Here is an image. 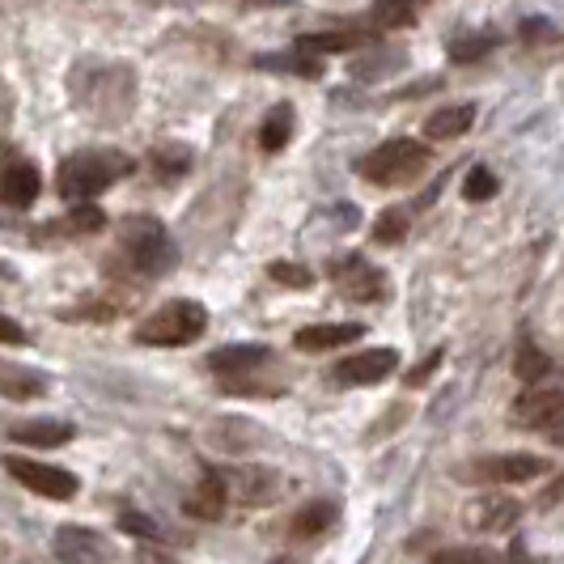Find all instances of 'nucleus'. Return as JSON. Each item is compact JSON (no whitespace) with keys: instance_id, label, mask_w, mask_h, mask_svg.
<instances>
[{"instance_id":"obj_1","label":"nucleus","mask_w":564,"mask_h":564,"mask_svg":"<svg viewBox=\"0 0 564 564\" xmlns=\"http://www.w3.org/2000/svg\"><path fill=\"white\" fill-rule=\"evenodd\" d=\"M137 170V162L119 149H82L73 158H64L56 170V187L64 199H77V204H89L94 196H102L111 183L128 178Z\"/></svg>"},{"instance_id":"obj_2","label":"nucleus","mask_w":564,"mask_h":564,"mask_svg":"<svg viewBox=\"0 0 564 564\" xmlns=\"http://www.w3.org/2000/svg\"><path fill=\"white\" fill-rule=\"evenodd\" d=\"M115 251H119V263L137 276H162L174 263V242L166 226L149 213H132L115 226Z\"/></svg>"},{"instance_id":"obj_3","label":"nucleus","mask_w":564,"mask_h":564,"mask_svg":"<svg viewBox=\"0 0 564 564\" xmlns=\"http://www.w3.org/2000/svg\"><path fill=\"white\" fill-rule=\"evenodd\" d=\"M208 327V311L192 302V297H174L166 306L144 318L137 327V344H149V348H183V344H196Z\"/></svg>"},{"instance_id":"obj_4","label":"nucleus","mask_w":564,"mask_h":564,"mask_svg":"<svg viewBox=\"0 0 564 564\" xmlns=\"http://www.w3.org/2000/svg\"><path fill=\"white\" fill-rule=\"evenodd\" d=\"M424 166H429V149L421 141L399 137V141H382L378 149H369L357 162V174L373 187H403V183L421 178Z\"/></svg>"},{"instance_id":"obj_5","label":"nucleus","mask_w":564,"mask_h":564,"mask_svg":"<svg viewBox=\"0 0 564 564\" xmlns=\"http://www.w3.org/2000/svg\"><path fill=\"white\" fill-rule=\"evenodd\" d=\"M547 471V463L539 458V454H484V458H476V463H467V467H458L454 476L467 484H527L535 480V476H543Z\"/></svg>"},{"instance_id":"obj_6","label":"nucleus","mask_w":564,"mask_h":564,"mask_svg":"<svg viewBox=\"0 0 564 564\" xmlns=\"http://www.w3.org/2000/svg\"><path fill=\"white\" fill-rule=\"evenodd\" d=\"M4 471L13 476L18 484H26L30 492H39V497H47V501H68V497H77V476L73 471H64L56 463H34V458H4Z\"/></svg>"},{"instance_id":"obj_7","label":"nucleus","mask_w":564,"mask_h":564,"mask_svg":"<svg viewBox=\"0 0 564 564\" xmlns=\"http://www.w3.org/2000/svg\"><path fill=\"white\" fill-rule=\"evenodd\" d=\"M513 424L552 433L556 424H564V391L561 387H527L513 403Z\"/></svg>"},{"instance_id":"obj_8","label":"nucleus","mask_w":564,"mask_h":564,"mask_svg":"<svg viewBox=\"0 0 564 564\" xmlns=\"http://www.w3.org/2000/svg\"><path fill=\"white\" fill-rule=\"evenodd\" d=\"M395 369H399L395 348H366V352L344 357V361L332 369V378H336L339 387H373V382L391 378Z\"/></svg>"},{"instance_id":"obj_9","label":"nucleus","mask_w":564,"mask_h":564,"mask_svg":"<svg viewBox=\"0 0 564 564\" xmlns=\"http://www.w3.org/2000/svg\"><path fill=\"white\" fill-rule=\"evenodd\" d=\"M332 276L336 284L344 289V297H352V302H378L382 293H387V276L366 263L361 254H348V259H339L336 268H332Z\"/></svg>"},{"instance_id":"obj_10","label":"nucleus","mask_w":564,"mask_h":564,"mask_svg":"<svg viewBox=\"0 0 564 564\" xmlns=\"http://www.w3.org/2000/svg\"><path fill=\"white\" fill-rule=\"evenodd\" d=\"M43 192V174L34 162H22V158H13V162H4L0 166V204H9V208H30L34 199Z\"/></svg>"},{"instance_id":"obj_11","label":"nucleus","mask_w":564,"mask_h":564,"mask_svg":"<svg viewBox=\"0 0 564 564\" xmlns=\"http://www.w3.org/2000/svg\"><path fill=\"white\" fill-rule=\"evenodd\" d=\"M361 336H366L361 323H314V327H302L293 336V344L302 352H332V348H344V344H357Z\"/></svg>"},{"instance_id":"obj_12","label":"nucleus","mask_w":564,"mask_h":564,"mask_svg":"<svg viewBox=\"0 0 564 564\" xmlns=\"http://www.w3.org/2000/svg\"><path fill=\"white\" fill-rule=\"evenodd\" d=\"M476 128V107L471 102H458V107H442L424 119V137L429 141H458Z\"/></svg>"},{"instance_id":"obj_13","label":"nucleus","mask_w":564,"mask_h":564,"mask_svg":"<svg viewBox=\"0 0 564 564\" xmlns=\"http://www.w3.org/2000/svg\"><path fill=\"white\" fill-rule=\"evenodd\" d=\"M56 547L68 564H107V543L94 531H85V527H64Z\"/></svg>"},{"instance_id":"obj_14","label":"nucleus","mask_w":564,"mask_h":564,"mask_svg":"<svg viewBox=\"0 0 564 564\" xmlns=\"http://www.w3.org/2000/svg\"><path fill=\"white\" fill-rule=\"evenodd\" d=\"M226 501H229L226 476L208 471V476L192 488V497H187V513H192V518H204V522H217V518L226 513Z\"/></svg>"},{"instance_id":"obj_15","label":"nucleus","mask_w":564,"mask_h":564,"mask_svg":"<svg viewBox=\"0 0 564 564\" xmlns=\"http://www.w3.org/2000/svg\"><path fill=\"white\" fill-rule=\"evenodd\" d=\"M13 442L22 446H39V451H56V446H68L73 442V424L68 421H22L9 429Z\"/></svg>"},{"instance_id":"obj_16","label":"nucleus","mask_w":564,"mask_h":564,"mask_svg":"<svg viewBox=\"0 0 564 564\" xmlns=\"http://www.w3.org/2000/svg\"><path fill=\"white\" fill-rule=\"evenodd\" d=\"M226 488L238 501H247V506H268V501L276 497L281 480H276L272 471H263V467H251V471H234L226 480Z\"/></svg>"},{"instance_id":"obj_17","label":"nucleus","mask_w":564,"mask_h":564,"mask_svg":"<svg viewBox=\"0 0 564 564\" xmlns=\"http://www.w3.org/2000/svg\"><path fill=\"white\" fill-rule=\"evenodd\" d=\"M268 357H272L268 344H226V348H217L208 357V366L217 369V373H247V369L263 366Z\"/></svg>"},{"instance_id":"obj_18","label":"nucleus","mask_w":564,"mask_h":564,"mask_svg":"<svg viewBox=\"0 0 564 564\" xmlns=\"http://www.w3.org/2000/svg\"><path fill=\"white\" fill-rule=\"evenodd\" d=\"M47 378L26 366H0V395L4 399H39L47 395Z\"/></svg>"},{"instance_id":"obj_19","label":"nucleus","mask_w":564,"mask_h":564,"mask_svg":"<svg viewBox=\"0 0 564 564\" xmlns=\"http://www.w3.org/2000/svg\"><path fill=\"white\" fill-rule=\"evenodd\" d=\"M518 518H522V506L509 501V497H484L480 506L471 509L476 531H509Z\"/></svg>"},{"instance_id":"obj_20","label":"nucleus","mask_w":564,"mask_h":564,"mask_svg":"<svg viewBox=\"0 0 564 564\" xmlns=\"http://www.w3.org/2000/svg\"><path fill=\"white\" fill-rule=\"evenodd\" d=\"M302 52L311 56H339V52H352V47H366V34L361 30H332V34H302L297 39Z\"/></svg>"},{"instance_id":"obj_21","label":"nucleus","mask_w":564,"mask_h":564,"mask_svg":"<svg viewBox=\"0 0 564 564\" xmlns=\"http://www.w3.org/2000/svg\"><path fill=\"white\" fill-rule=\"evenodd\" d=\"M293 137V107L289 102H276L272 111L263 115V123H259V149L263 153H281L284 144Z\"/></svg>"},{"instance_id":"obj_22","label":"nucleus","mask_w":564,"mask_h":564,"mask_svg":"<svg viewBox=\"0 0 564 564\" xmlns=\"http://www.w3.org/2000/svg\"><path fill=\"white\" fill-rule=\"evenodd\" d=\"M513 373H518L527 387H539V382L552 373V357H547L539 344H518V352H513Z\"/></svg>"},{"instance_id":"obj_23","label":"nucleus","mask_w":564,"mask_h":564,"mask_svg":"<svg viewBox=\"0 0 564 564\" xmlns=\"http://www.w3.org/2000/svg\"><path fill=\"white\" fill-rule=\"evenodd\" d=\"M254 68H276V73H297V77H318V73H323L318 56L302 52V47L281 52V56H254Z\"/></svg>"},{"instance_id":"obj_24","label":"nucleus","mask_w":564,"mask_h":564,"mask_svg":"<svg viewBox=\"0 0 564 564\" xmlns=\"http://www.w3.org/2000/svg\"><path fill=\"white\" fill-rule=\"evenodd\" d=\"M332 518H336V509L327 506V501H314V506H306L297 518H293V535L297 539L318 535V531H327V527H332Z\"/></svg>"},{"instance_id":"obj_25","label":"nucleus","mask_w":564,"mask_h":564,"mask_svg":"<svg viewBox=\"0 0 564 564\" xmlns=\"http://www.w3.org/2000/svg\"><path fill=\"white\" fill-rule=\"evenodd\" d=\"M369 13H373L378 26H387V30L412 26V22H416V4H412V0H378Z\"/></svg>"},{"instance_id":"obj_26","label":"nucleus","mask_w":564,"mask_h":564,"mask_svg":"<svg viewBox=\"0 0 564 564\" xmlns=\"http://www.w3.org/2000/svg\"><path fill=\"white\" fill-rule=\"evenodd\" d=\"M497 187H501V183H497V174H492L488 166H476L471 174H467V178H463V199H471V204H484V199L497 196Z\"/></svg>"},{"instance_id":"obj_27","label":"nucleus","mask_w":564,"mask_h":564,"mask_svg":"<svg viewBox=\"0 0 564 564\" xmlns=\"http://www.w3.org/2000/svg\"><path fill=\"white\" fill-rule=\"evenodd\" d=\"M153 166L162 170L166 178H178L183 170L192 166V153H187V144H158L153 149Z\"/></svg>"},{"instance_id":"obj_28","label":"nucleus","mask_w":564,"mask_h":564,"mask_svg":"<svg viewBox=\"0 0 564 564\" xmlns=\"http://www.w3.org/2000/svg\"><path fill=\"white\" fill-rule=\"evenodd\" d=\"M102 226H107V213H102L98 204H77V208L64 217V229H68V234H98Z\"/></svg>"},{"instance_id":"obj_29","label":"nucleus","mask_w":564,"mask_h":564,"mask_svg":"<svg viewBox=\"0 0 564 564\" xmlns=\"http://www.w3.org/2000/svg\"><path fill=\"white\" fill-rule=\"evenodd\" d=\"M429 564H506L488 547H442Z\"/></svg>"},{"instance_id":"obj_30","label":"nucleus","mask_w":564,"mask_h":564,"mask_svg":"<svg viewBox=\"0 0 564 564\" xmlns=\"http://www.w3.org/2000/svg\"><path fill=\"white\" fill-rule=\"evenodd\" d=\"M403 234H408V213H403V208H387V213L373 221V238H378V242H403Z\"/></svg>"},{"instance_id":"obj_31","label":"nucleus","mask_w":564,"mask_h":564,"mask_svg":"<svg viewBox=\"0 0 564 564\" xmlns=\"http://www.w3.org/2000/svg\"><path fill=\"white\" fill-rule=\"evenodd\" d=\"M268 276L289 284V289H311L314 284L311 268H302V263H272V268H268Z\"/></svg>"},{"instance_id":"obj_32","label":"nucleus","mask_w":564,"mask_h":564,"mask_svg":"<svg viewBox=\"0 0 564 564\" xmlns=\"http://www.w3.org/2000/svg\"><path fill=\"white\" fill-rule=\"evenodd\" d=\"M119 527H123L128 535H137V539H153V543L162 539L158 522H153V518H144V513H123V518H119Z\"/></svg>"},{"instance_id":"obj_33","label":"nucleus","mask_w":564,"mask_h":564,"mask_svg":"<svg viewBox=\"0 0 564 564\" xmlns=\"http://www.w3.org/2000/svg\"><path fill=\"white\" fill-rule=\"evenodd\" d=\"M26 327L18 323V318H9V314H0V344H13V348H22L26 344Z\"/></svg>"},{"instance_id":"obj_34","label":"nucleus","mask_w":564,"mask_h":564,"mask_svg":"<svg viewBox=\"0 0 564 564\" xmlns=\"http://www.w3.org/2000/svg\"><path fill=\"white\" fill-rule=\"evenodd\" d=\"M539 506L543 509H564V471L556 476V480L543 488V497H539Z\"/></svg>"},{"instance_id":"obj_35","label":"nucleus","mask_w":564,"mask_h":564,"mask_svg":"<svg viewBox=\"0 0 564 564\" xmlns=\"http://www.w3.org/2000/svg\"><path fill=\"white\" fill-rule=\"evenodd\" d=\"M437 361H442V352H433V357H429V361H424V366H416V369H412V373H408V387H421L424 378H429V373H433V369H437Z\"/></svg>"},{"instance_id":"obj_36","label":"nucleus","mask_w":564,"mask_h":564,"mask_svg":"<svg viewBox=\"0 0 564 564\" xmlns=\"http://www.w3.org/2000/svg\"><path fill=\"white\" fill-rule=\"evenodd\" d=\"M137 564H178V561H170V556H141Z\"/></svg>"},{"instance_id":"obj_37","label":"nucleus","mask_w":564,"mask_h":564,"mask_svg":"<svg viewBox=\"0 0 564 564\" xmlns=\"http://www.w3.org/2000/svg\"><path fill=\"white\" fill-rule=\"evenodd\" d=\"M251 4H272V9H281V4H293V0H251Z\"/></svg>"},{"instance_id":"obj_38","label":"nucleus","mask_w":564,"mask_h":564,"mask_svg":"<svg viewBox=\"0 0 564 564\" xmlns=\"http://www.w3.org/2000/svg\"><path fill=\"white\" fill-rule=\"evenodd\" d=\"M547 437H552V442H556V446H564V429H552V433H547Z\"/></svg>"},{"instance_id":"obj_39","label":"nucleus","mask_w":564,"mask_h":564,"mask_svg":"<svg viewBox=\"0 0 564 564\" xmlns=\"http://www.w3.org/2000/svg\"><path fill=\"white\" fill-rule=\"evenodd\" d=\"M268 564H302L297 556H276V561H268Z\"/></svg>"}]
</instances>
